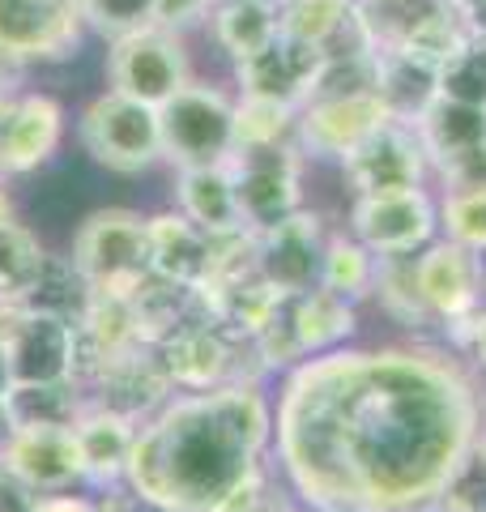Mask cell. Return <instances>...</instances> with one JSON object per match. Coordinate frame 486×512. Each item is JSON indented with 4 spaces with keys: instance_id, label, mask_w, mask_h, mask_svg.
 I'll use <instances>...</instances> for the list:
<instances>
[{
    "instance_id": "obj_37",
    "label": "cell",
    "mask_w": 486,
    "mask_h": 512,
    "mask_svg": "<svg viewBox=\"0 0 486 512\" xmlns=\"http://www.w3.org/2000/svg\"><path fill=\"white\" fill-rule=\"evenodd\" d=\"M26 512H103V504L94 495H73V487H64L26 495Z\"/></svg>"
},
{
    "instance_id": "obj_9",
    "label": "cell",
    "mask_w": 486,
    "mask_h": 512,
    "mask_svg": "<svg viewBox=\"0 0 486 512\" xmlns=\"http://www.w3.org/2000/svg\"><path fill=\"white\" fill-rule=\"evenodd\" d=\"M13 384H77L81 376V333L77 320L22 308L0 338Z\"/></svg>"
},
{
    "instance_id": "obj_1",
    "label": "cell",
    "mask_w": 486,
    "mask_h": 512,
    "mask_svg": "<svg viewBox=\"0 0 486 512\" xmlns=\"http://www.w3.org/2000/svg\"><path fill=\"white\" fill-rule=\"evenodd\" d=\"M478 440V393L431 350H324L286 376L273 444L316 512H418Z\"/></svg>"
},
{
    "instance_id": "obj_34",
    "label": "cell",
    "mask_w": 486,
    "mask_h": 512,
    "mask_svg": "<svg viewBox=\"0 0 486 512\" xmlns=\"http://www.w3.org/2000/svg\"><path fill=\"white\" fill-rule=\"evenodd\" d=\"M440 90L457 103L486 107V35H469V43L444 64Z\"/></svg>"
},
{
    "instance_id": "obj_6",
    "label": "cell",
    "mask_w": 486,
    "mask_h": 512,
    "mask_svg": "<svg viewBox=\"0 0 486 512\" xmlns=\"http://www.w3.org/2000/svg\"><path fill=\"white\" fill-rule=\"evenodd\" d=\"M192 82V56L180 30L145 26L107 43V90L162 107Z\"/></svg>"
},
{
    "instance_id": "obj_18",
    "label": "cell",
    "mask_w": 486,
    "mask_h": 512,
    "mask_svg": "<svg viewBox=\"0 0 486 512\" xmlns=\"http://www.w3.org/2000/svg\"><path fill=\"white\" fill-rule=\"evenodd\" d=\"M324 244H329V239H324L320 214L295 210L290 218L256 231V269H261V278H269L286 295L312 291L320 282Z\"/></svg>"
},
{
    "instance_id": "obj_10",
    "label": "cell",
    "mask_w": 486,
    "mask_h": 512,
    "mask_svg": "<svg viewBox=\"0 0 486 512\" xmlns=\"http://www.w3.org/2000/svg\"><path fill=\"white\" fill-rule=\"evenodd\" d=\"M0 474L22 491H64L86 483V457H81L73 423H30L9 427L0 436Z\"/></svg>"
},
{
    "instance_id": "obj_41",
    "label": "cell",
    "mask_w": 486,
    "mask_h": 512,
    "mask_svg": "<svg viewBox=\"0 0 486 512\" xmlns=\"http://www.w3.org/2000/svg\"><path fill=\"white\" fill-rule=\"evenodd\" d=\"M5 222H13V197H9L5 180H0V227H5Z\"/></svg>"
},
{
    "instance_id": "obj_7",
    "label": "cell",
    "mask_w": 486,
    "mask_h": 512,
    "mask_svg": "<svg viewBox=\"0 0 486 512\" xmlns=\"http://www.w3.org/2000/svg\"><path fill=\"white\" fill-rule=\"evenodd\" d=\"M226 163H231V175H235V197H239V214L248 231H265L273 222L303 210L307 158L299 154L295 141L265 146V150H235Z\"/></svg>"
},
{
    "instance_id": "obj_11",
    "label": "cell",
    "mask_w": 486,
    "mask_h": 512,
    "mask_svg": "<svg viewBox=\"0 0 486 512\" xmlns=\"http://www.w3.org/2000/svg\"><path fill=\"white\" fill-rule=\"evenodd\" d=\"M388 107L376 90H354V94H324V99H307L299 107L295 124V146L303 158L316 163H342V158L376 133L380 124H388Z\"/></svg>"
},
{
    "instance_id": "obj_4",
    "label": "cell",
    "mask_w": 486,
    "mask_h": 512,
    "mask_svg": "<svg viewBox=\"0 0 486 512\" xmlns=\"http://www.w3.org/2000/svg\"><path fill=\"white\" fill-rule=\"evenodd\" d=\"M162 120V163L209 167L235 154V94L218 82H192L158 107Z\"/></svg>"
},
{
    "instance_id": "obj_40",
    "label": "cell",
    "mask_w": 486,
    "mask_h": 512,
    "mask_svg": "<svg viewBox=\"0 0 486 512\" xmlns=\"http://www.w3.org/2000/svg\"><path fill=\"white\" fill-rule=\"evenodd\" d=\"M469 350H474V359L486 367V312L469 316Z\"/></svg>"
},
{
    "instance_id": "obj_33",
    "label": "cell",
    "mask_w": 486,
    "mask_h": 512,
    "mask_svg": "<svg viewBox=\"0 0 486 512\" xmlns=\"http://www.w3.org/2000/svg\"><path fill=\"white\" fill-rule=\"evenodd\" d=\"M444 239L486 252V184L482 188H448L440 201Z\"/></svg>"
},
{
    "instance_id": "obj_14",
    "label": "cell",
    "mask_w": 486,
    "mask_h": 512,
    "mask_svg": "<svg viewBox=\"0 0 486 512\" xmlns=\"http://www.w3.org/2000/svg\"><path fill=\"white\" fill-rule=\"evenodd\" d=\"M64 141V107L43 90H18L0 99V180L30 175Z\"/></svg>"
},
{
    "instance_id": "obj_8",
    "label": "cell",
    "mask_w": 486,
    "mask_h": 512,
    "mask_svg": "<svg viewBox=\"0 0 486 512\" xmlns=\"http://www.w3.org/2000/svg\"><path fill=\"white\" fill-rule=\"evenodd\" d=\"M440 227V201L423 188L363 192L350 205V235L376 256H414Z\"/></svg>"
},
{
    "instance_id": "obj_21",
    "label": "cell",
    "mask_w": 486,
    "mask_h": 512,
    "mask_svg": "<svg viewBox=\"0 0 486 512\" xmlns=\"http://www.w3.org/2000/svg\"><path fill=\"white\" fill-rule=\"evenodd\" d=\"M175 210H180L184 218H192L209 235L239 231L243 227V214H239L231 163L175 167Z\"/></svg>"
},
{
    "instance_id": "obj_36",
    "label": "cell",
    "mask_w": 486,
    "mask_h": 512,
    "mask_svg": "<svg viewBox=\"0 0 486 512\" xmlns=\"http://www.w3.org/2000/svg\"><path fill=\"white\" fill-rule=\"evenodd\" d=\"M214 5L218 0H154V18H158V26L188 35V30H197V26L209 22Z\"/></svg>"
},
{
    "instance_id": "obj_31",
    "label": "cell",
    "mask_w": 486,
    "mask_h": 512,
    "mask_svg": "<svg viewBox=\"0 0 486 512\" xmlns=\"http://www.w3.org/2000/svg\"><path fill=\"white\" fill-rule=\"evenodd\" d=\"M47 261V252L39 244V235L22 227V222H5L0 227V299L22 303L35 286L39 269Z\"/></svg>"
},
{
    "instance_id": "obj_29",
    "label": "cell",
    "mask_w": 486,
    "mask_h": 512,
    "mask_svg": "<svg viewBox=\"0 0 486 512\" xmlns=\"http://www.w3.org/2000/svg\"><path fill=\"white\" fill-rule=\"evenodd\" d=\"M299 107L273 103V99H235V150H265V146H286L295 141Z\"/></svg>"
},
{
    "instance_id": "obj_25",
    "label": "cell",
    "mask_w": 486,
    "mask_h": 512,
    "mask_svg": "<svg viewBox=\"0 0 486 512\" xmlns=\"http://www.w3.org/2000/svg\"><path fill=\"white\" fill-rule=\"evenodd\" d=\"M286 325L295 333V346L303 355H324V350H337L342 346L359 316H354V303L346 295L329 291V286H312V291H299L290 295V312H286Z\"/></svg>"
},
{
    "instance_id": "obj_12",
    "label": "cell",
    "mask_w": 486,
    "mask_h": 512,
    "mask_svg": "<svg viewBox=\"0 0 486 512\" xmlns=\"http://www.w3.org/2000/svg\"><path fill=\"white\" fill-rule=\"evenodd\" d=\"M342 175H346L354 197H363V192L423 188L431 175V158H427L423 137H418L414 124L388 120L342 158Z\"/></svg>"
},
{
    "instance_id": "obj_27",
    "label": "cell",
    "mask_w": 486,
    "mask_h": 512,
    "mask_svg": "<svg viewBox=\"0 0 486 512\" xmlns=\"http://www.w3.org/2000/svg\"><path fill=\"white\" fill-rule=\"evenodd\" d=\"M0 406H5L9 427H30V423L69 427L86 410V393H81V384H13Z\"/></svg>"
},
{
    "instance_id": "obj_28",
    "label": "cell",
    "mask_w": 486,
    "mask_h": 512,
    "mask_svg": "<svg viewBox=\"0 0 486 512\" xmlns=\"http://www.w3.org/2000/svg\"><path fill=\"white\" fill-rule=\"evenodd\" d=\"M90 282L81 278V269L73 265V256H47L30 295L22 299V308H35V312H52L64 320H81L90 303Z\"/></svg>"
},
{
    "instance_id": "obj_42",
    "label": "cell",
    "mask_w": 486,
    "mask_h": 512,
    "mask_svg": "<svg viewBox=\"0 0 486 512\" xmlns=\"http://www.w3.org/2000/svg\"><path fill=\"white\" fill-rule=\"evenodd\" d=\"M13 389V380H9V363H5V346H0V402H5V393Z\"/></svg>"
},
{
    "instance_id": "obj_19",
    "label": "cell",
    "mask_w": 486,
    "mask_h": 512,
    "mask_svg": "<svg viewBox=\"0 0 486 512\" xmlns=\"http://www.w3.org/2000/svg\"><path fill=\"white\" fill-rule=\"evenodd\" d=\"M376 94L384 99L388 116L401 124H418L423 111L440 99V64L405 52V47H380L376 52Z\"/></svg>"
},
{
    "instance_id": "obj_20",
    "label": "cell",
    "mask_w": 486,
    "mask_h": 512,
    "mask_svg": "<svg viewBox=\"0 0 486 512\" xmlns=\"http://www.w3.org/2000/svg\"><path fill=\"white\" fill-rule=\"evenodd\" d=\"M209 256H214V235L201 231L180 210L150 214V265L158 278L180 286H197L209 278Z\"/></svg>"
},
{
    "instance_id": "obj_15",
    "label": "cell",
    "mask_w": 486,
    "mask_h": 512,
    "mask_svg": "<svg viewBox=\"0 0 486 512\" xmlns=\"http://www.w3.org/2000/svg\"><path fill=\"white\" fill-rule=\"evenodd\" d=\"M320 64L324 52L312 43H299L290 35H273L261 52L235 60V86L239 94L248 99H273V103H286V107H303L316 90V77H320Z\"/></svg>"
},
{
    "instance_id": "obj_13",
    "label": "cell",
    "mask_w": 486,
    "mask_h": 512,
    "mask_svg": "<svg viewBox=\"0 0 486 512\" xmlns=\"http://www.w3.org/2000/svg\"><path fill=\"white\" fill-rule=\"evenodd\" d=\"M86 22L73 0H0V47L22 64H56L77 56Z\"/></svg>"
},
{
    "instance_id": "obj_38",
    "label": "cell",
    "mask_w": 486,
    "mask_h": 512,
    "mask_svg": "<svg viewBox=\"0 0 486 512\" xmlns=\"http://www.w3.org/2000/svg\"><path fill=\"white\" fill-rule=\"evenodd\" d=\"M22 69H26V64H22V60H13L5 47H0V99L18 94V86H22Z\"/></svg>"
},
{
    "instance_id": "obj_22",
    "label": "cell",
    "mask_w": 486,
    "mask_h": 512,
    "mask_svg": "<svg viewBox=\"0 0 486 512\" xmlns=\"http://www.w3.org/2000/svg\"><path fill=\"white\" fill-rule=\"evenodd\" d=\"M278 30L329 52L367 47L359 26V0H278Z\"/></svg>"
},
{
    "instance_id": "obj_32",
    "label": "cell",
    "mask_w": 486,
    "mask_h": 512,
    "mask_svg": "<svg viewBox=\"0 0 486 512\" xmlns=\"http://www.w3.org/2000/svg\"><path fill=\"white\" fill-rule=\"evenodd\" d=\"M77 18L86 22L90 35L99 39H124L137 35L145 26H158L154 18V0H73Z\"/></svg>"
},
{
    "instance_id": "obj_35",
    "label": "cell",
    "mask_w": 486,
    "mask_h": 512,
    "mask_svg": "<svg viewBox=\"0 0 486 512\" xmlns=\"http://www.w3.org/2000/svg\"><path fill=\"white\" fill-rule=\"evenodd\" d=\"M435 504H444V512H486V440H474Z\"/></svg>"
},
{
    "instance_id": "obj_24",
    "label": "cell",
    "mask_w": 486,
    "mask_h": 512,
    "mask_svg": "<svg viewBox=\"0 0 486 512\" xmlns=\"http://www.w3.org/2000/svg\"><path fill=\"white\" fill-rule=\"evenodd\" d=\"M414 128H418V137H423V150L431 158V175H435L440 167L486 146V107L457 103V99H448V94H440Z\"/></svg>"
},
{
    "instance_id": "obj_23",
    "label": "cell",
    "mask_w": 486,
    "mask_h": 512,
    "mask_svg": "<svg viewBox=\"0 0 486 512\" xmlns=\"http://www.w3.org/2000/svg\"><path fill=\"white\" fill-rule=\"evenodd\" d=\"M73 431H77L81 457H86V483L94 487L120 483L128 470L133 440H137V419H128L120 410H107V406H86L77 414Z\"/></svg>"
},
{
    "instance_id": "obj_5",
    "label": "cell",
    "mask_w": 486,
    "mask_h": 512,
    "mask_svg": "<svg viewBox=\"0 0 486 512\" xmlns=\"http://www.w3.org/2000/svg\"><path fill=\"white\" fill-rule=\"evenodd\" d=\"M77 137L94 163L116 175H141L162 163V120L158 107L137 103L128 94L103 90L90 99L77 120Z\"/></svg>"
},
{
    "instance_id": "obj_16",
    "label": "cell",
    "mask_w": 486,
    "mask_h": 512,
    "mask_svg": "<svg viewBox=\"0 0 486 512\" xmlns=\"http://www.w3.org/2000/svg\"><path fill=\"white\" fill-rule=\"evenodd\" d=\"M482 286H486L482 252L465 244L435 239V244L423 248V256H414V291L431 316L469 320L478 312Z\"/></svg>"
},
{
    "instance_id": "obj_3",
    "label": "cell",
    "mask_w": 486,
    "mask_h": 512,
    "mask_svg": "<svg viewBox=\"0 0 486 512\" xmlns=\"http://www.w3.org/2000/svg\"><path fill=\"white\" fill-rule=\"evenodd\" d=\"M73 265L94 295L128 299L154 274L150 265V218L137 210H94L73 235Z\"/></svg>"
},
{
    "instance_id": "obj_17",
    "label": "cell",
    "mask_w": 486,
    "mask_h": 512,
    "mask_svg": "<svg viewBox=\"0 0 486 512\" xmlns=\"http://www.w3.org/2000/svg\"><path fill=\"white\" fill-rule=\"evenodd\" d=\"M154 355L167 372L171 389L180 384L188 393L201 389H218V384L231 380L235 367V346H231V329H222L218 320L209 316H188L184 325H175L167 338L154 342Z\"/></svg>"
},
{
    "instance_id": "obj_30",
    "label": "cell",
    "mask_w": 486,
    "mask_h": 512,
    "mask_svg": "<svg viewBox=\"0 0 486 512\" xmlns=\"http://www.w3.org/2000/svg\"><path fill=\"white\" fill-rule=\"evenodd\" d=\"M376 269H380V256L371 248H363L354 235H333L320 256V286L354 299L376 286Z\"/></svg>"
},
{
    "instance_id": "obj_2",
    "label": "cell",
    "mask_w": 486,
    "mask_h": 512,
    "mask_svg": "<svg viewBox=\"0 0 486 512\" xmlns=\"http://www.w3.org/2000/svg\"><path fill=\"white\" fill-rule=\"evenodd\" d=\"M273 406L252 380L167 397L137 423L128 487L158 512H231L261 487Z\"/></svg>"
},
{
    "instance_id": "obj_39",
    "label": "cell",
    "mask_w": 486,
    "mask_h": 512,
    "mask_svg": "<svg viewBox=\"0 0 486 512\" xmlns=\"http://www.w3.org/2000/svg\"><path fill=\"white\" fill-rule=\"evenodd\" d=\"M452 9L461 13V22L474 35H486V0H452Z\"/></svg>"
},
{
    "instance_id": "obj_26",
    "label": "cell",
    "mask_w": 486,
    "mask_h": 512,
    "mask_svg": "<svg viewBox=\"0 0 486 512\" xmlns=\"http://www.w3.org/2000/svg\"><path fill=\"white\" fill-rule=\"evenodd\" d=\"M209 39L226 60H243L278 35V0H218L209 13Z\"/></svg>"
}]
</instances>
